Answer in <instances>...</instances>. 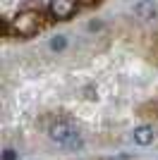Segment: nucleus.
Listing matches in <instances>:
<instances>
[{
  "mask_svg": "<svg viewBox=\"0 0 158 160\" xmlns=\"http://www.w3.org/2000/svg\"><path fill=\"white\" fill-rule=\"evenodd\" d=\"M41 27H43V14H41L39 10H22L12 19L14 36H22V38L34 36L36 31H41Z\"/></svg>",
  "mask_w": 158,
  "mask_h": 160,
  "instance_id": "f257e3e1",
  "label": "nucleus"
},
{
  "mask_svg": "<svg viewBox=\"0 0 158 160\" xmlns=\"http://www.w3.org/2000/svg\"><path fill=\"white\" fill-rule=\"evenodd\" d=\"M48 136H50L55 143L65 146V148H79V146H82V139H79L77 129H74L67 120L50 122V127H48Z\"/></svg>",
  "mask_w": 158,
  "mask_h": 160,
  "instance_id": "f03ea898",
  "label": "nucleus"
},
{
  "mask_svg": "<svg viewBox=\"0 0 158 160\" xmlns=\"http://www.w3.org/2000/svg\"><path fill=\"white\" fill-rule=\"evenodd\" d=\"M48 12H50L53 19H70L74 12H77V0H50L48 5Z\"/></svg>",
  "mask_w": 158,
  "mask_h": 160,
  "instance_id": "7ed1b4c3",
  "label": "nucleus"
},
{
  "mask_svg": "<svg viewBox=\"0 0 158 160\" xmlns=\"http://www.w3.org/2000/svg\"><path fill=\"white\" fill-rule=\"evenodd\" d=\"M156 12H158L156 0H139V2H134V5H132V14H134L139 22L153 19V17H156Z\"/></svg>",
  "mask_w": 158,
  "mask_h": 160,
  "instance_id": "20e7f679",
  "label": "nucleus"
},
{
  "mask_svg": "<svg viewBox=\"0 0 158 160\" xmlns=\"http://www.w3.org/2000/svg\"><path fill=\"white\" fill-rule=\"evenodd\" d=\"M132 136H134V143H137V146H151V143H153V129L149 127V124L137 127Z\"/></svg>",
  "mask_w": 158,
  "mask_h": 160,
  "instance_id": "39448f33",
  "label": "nucleus"
},
{
  "mask_svg": "<svg viewBox=\"0 0 158 160\" xmlns=\"http://www.w3.org/2000/svg\"><path fill=\"white\" fill-rule=\"evenodd\" d=\"M65 46H67L65 36H55V38L50 41V50H65Z\"/></svg>",
  "mask_w": 158,
  "mask_h": 160,
  "instance_id": "423d86ee",
  "label": "nucleus"
},
{
  "mask_svg": "<svg viewBox=\"0 0 158 160\" xmlns=\"http://www.w3.org/2000/svg\"><path fill=\"white\" fill-rule=\"evenodd\" d=\"M3 160H17V151H12V148H7L5 153H3Z\"/></svg>",
  "mask_w": 158,
  "mask_h": 160,
  "instance_id": "0eeeda50",
  "label": "nucleus"
},
{
  "mask_svg": "<svg viewBox=\"0 0 158 160\" xmlns=\"http://www.w3.org/2000/svg\"><path fill=\"white\" fill-rule=\"evenodd\" d=\"M77 2H82V5H93L96 0H77Z\"/></svg>",
  "mask_w": 158,
  "mask_h": 160,
  "instance_id": "6e6552de",
  "label": "nucleus"
}]
</instances>
